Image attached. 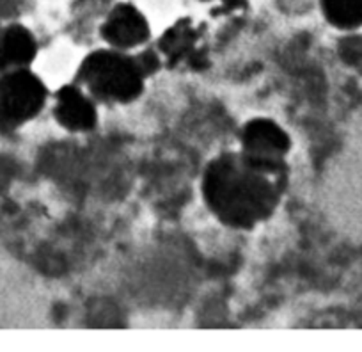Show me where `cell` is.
I'll list each match as a JSON object with an SVG mask.
<instances>
[{
	"mask_svg": "<svg viewBox=\"0 0 362 352\" xmlns=\"http://www.w3.org/2000/svg\"><path fill=\"white\" fill-rule=\"evenodd\" d=\"M102 38L117 50L139 47L149 38L148 20L132 4H117L103 22Z\"/></svg>",
	"mask_w": 362,
	"mask_h": 352,
	"instance_id": "5b68a950",
	"label": "cell"
},
{
	"mask_svg": "<svg viewBox=\"0 0 362 352\" xmlns=\"http://www.w3.org/2000/svg\"><path fill=\"white\" fill-rule=\"evenodd\" d=\"M322 11L339 29L362 25V0H322Z\"/></svg>",
	"mask_w": 362,
	"mask_h": 352,
	"instance_id": "9c48e42d",
	"label": "cell"
},
{
	"mask_svg": "<svg viewBox=\"0 0 362 352\" xmlns=\"http://www.w3.org/2000/svg\"><path fill=\"white\" fill-rule=\"evenodd\" d=\"M54 116L61 127L71 132L93 130L96 125L95 106L75 86L61 87V91L55 95Z\"/></svg>",
	"mask_w": 362,
	"mask_h": 352,
	"instance_id": "8992f818",
	"label": "cell"
},
{
	"mask_svg": "<svg viewBox=\"0 0 362 352\" xmlns=\"http://www.w3.org/2000/svg\"><path fill=\"white\" fill-rule=\"evenodd\" d=\"M146 73L137 57L119 50H98L87 55L78 69V80L93 96L103 102L128 103L144 89Z\"/></svg>",
	"mask_w": 362,
	"mask_h": 352,
	"instance_id": "7a4b0ae2",
	"label": "cell"
},
{
	"mask_svg": "<svg viewBox=\"0 0 362 352\" xmlns=\"http://www.w3.org/2000/svg\"><path fill=\"white\" fill-rule=\"evenodd\" d=\"M204 2H214V0H204ZM221 2L222 11H236V9L245 8L247 0H217Z\"/></svg>",
	"mask_w": 362,
	"mask_h": 352,
	"instance_id": "8fae6325",
	"label": "cell"
},
{
	"mask_svg": "<svg viewBox=\"0 0 362 352\" xmlns=\"http://www.w3.org/2000/svg\"><path fill=\"white\" fill-rule=\"evenodd\" d=\"M37 45L22 25H9L0 34V69H18L36 57Z\"/></svg>",
	"mask_w": 362,
	"mask_h": 352,
	"instance_id": "ba28073f",
	"label": "cell"
},
{
	"mask_svg": "<svg viewBox=\"0 0 362 352\" xmlns=\"http://www.w3.org/2000/svg\"><path fill=\"white\" fill-rule=\"evenodd\" d=\"M339 55L344 64L362 73V36H346L339 41Z\"/></svg>",
	"mask_w": 362,
	"mask_h": 352,
	"instance_id": "30bf717a",
	"label": "cell"
},
{
	"mask_svg": "<svg viewBox=\"0 0 362 352\" xmlns=\"http://www.w3.org/2000/svg\"><path fill=\"white\" fill-rule=\"evenodd\" d=\"M199 30L192 25L190 20H180L160 38V50L163 52L170 64L181 61H189L192 68H199V62L204 61L203 55L196 50Z\"/></svg>",
	"mask_w": 362,
	"mask_h": 352,
	"instance_id": "52a82bcc",
	"label": "cell"
},
{
	"mask_svg": "<svg viewBox=\"0 0 362 352\" xmlns=\"http://www.w3.org/2000/svg\"><path fill=\"white\" fill-rule=\"evenodd\" d=\"M291 141L277 123L264 118L249 121L242 132V155L254 166L279 173Z\"/></svg>",
	"mask_w": 362,
	"mask_h": 352,
	"instance_id": "277c9868",
	"label": "cell"
},
{
	"mask_svg": "<svg viewBox=\"0 0 362 352\" xmlns=\"http://www.w3.org/2000/svg\"><path fill=\"white\" fill-rule=\"evenodd\" d=\"M47 102V87L25 68L0 76V132L16 130L33 120Z\"/></svg>",
	"mask_w": 362,
	"mask_h": 352,
	"instance_id": "3957f363",
	"label": "cell"
},
{
	"mask_svg": "<svg viewBox=\"0 0 362 352\" xmlns=\"http://www.w3.org/2000/svg\"><path fill=\"white\" fill-rule=\"evenodd\" d=\"M8 176H9V171L6 169L4 162L0 160V187L6 186V182H8Z\"/></svg>",
	"mask_w": 362,
	"mask_h": 352,
	"instance_id": "7c38bea8",
	"label": "cell"
},
{
	"mask_svg": "<svg viewBox=\"0 0 362 352\" xmlns=\"http://www.w3.org/2000/svg\"><path fill=\"white\" fill-rule=\"evenodd\" d=\"M272 174L277 173L254 166L242 153H224L204 171V201L224 225L250 229L270 217L279 203Z\"/></svg>",
	"mask_w": 362,
	"mask_h": 352,
	"instance_id": "6da1fadb",
	"label": "cell"
}]
</instances>
